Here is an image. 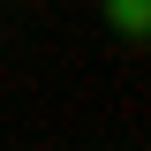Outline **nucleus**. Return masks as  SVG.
Instances as JSON below:
<instances>
[{
	"mask_svg": "<svg viewBox=\"0 0 151 151\" xmlns=\"http://www.w3.org/2000/svg\"><path fill=\"white\" fill-rule=\"evenodd\" d=\"M106 23L129 45H151V0H106Z\"/></svg>",
	"mask_w": 151,
	"mask_h": 151,
	"instance_id": "1",
	"label": "nucleus"
}]
</instances>
